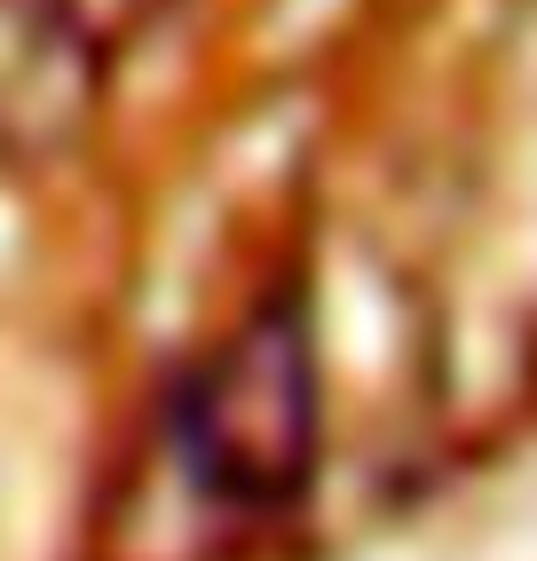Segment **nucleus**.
<instances>
[{"label":"nucleus","instance_id":"obj_1","mask_svg":"<svg viewBox=\"0 0 537 561\" xmlns=\"http://www.w3.org/2000/svg\"><path fill=\"white\" fill-rule=\"evenodd\" d=\"M317 443V371H309V324L293 309H261L245 341L229 348L182 403V451L214 491L285 499L309 474Z\"/></svg>","mask_w":537,"mask_h":561}]
</instances>
